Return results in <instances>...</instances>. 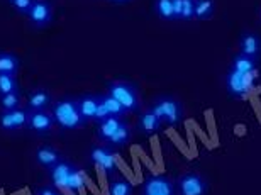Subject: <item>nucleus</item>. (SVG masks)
<instances>
[{
    "mask_svg": "<svg viewBox=\"0 0 261 195\" xmlns=\"http://www.w3.org/2000/svg\"><path fill=\"white\" fill-rule=\"evenodd\" d=\"M51 115L55 119L56 128L61 131H78L87 126V120L78 109L76 97H60L56 99L49 109Z\"/></svg>",
    "mask_w": 261,
    "mask_h": 195,
    "instance_id": "nucleus-1",
    "label": "nucleus"
},
{
    "mask_svg": "<svg viewBox=\"0 0 261 195\" xmlns=\"http://www.w3.org/2000/svg\"><path fill=\"white\" fill-rule=\"evenodd\" d=\"M95 134L97 138L112 148H122L130 141L133 129H130L126 117H107L95 123Z\"/></svg>",
    "mask_w": 261,
    "mask_h": 195,
    "instance_id": "nucleus-2",
    "label": "nucleus"
},
{
    "mask_svg": "<svg viewBox=\"0 0 261 195\" xmlns=\"http://www.w3.org/2000/svg\"><path fill=\"white\" fill-rule=\"evenodd\" d=\"M48 178L51 185H55L60 190L65 188V190L76 192L85 187V177H83V173L78 170L75 163H71L66 158L60 160L51 170H48Z\"/></svg>",
    "mask_w": 261,
    "mask_h": 195,
    "instance_id": "nucleus-3",
    "label": "nucleus"
},
{
    "mask_svg": "<svg viewBox=\"0 0 261 195\" xmlns=\"http://www.w3.org/2000/svg\"><path fill=\"white\" fill-rule=\"evenodd\" d=\"M149 110L166 128H176L184 120V105L173 95H161L149 105Z\"/></svg>",
    "mask_w": 261,
    "mask_h": 195,
    "instance_id": "nucleus-4",
    "label": "nucleus"
},
{
    "mask_svg": "<svg viewBox=\"0 0 261 195\" xmlns=\"http://www.w3.org/2000/svg\"><path fill=\"white\" fill-rule=\"evenodd\" d=\"M107 93H111V95L127 110V114L139 112L141 100H139L138 88H136L134 83H130V82H109L107 83Z\"/></svg>",
    "mask_w": 261,
    "mask_h": 195,
    "instance_id": "nucleus-5",
    "label": "nucleus"
},
{
    "mask_svg": "<svg viewBox=\"0 0 261 195\" xmlns=\"http://www.w3.org/2000/svg\"><path fill=\"white\" fill-rule=\"evenodd\" d=\"M88 160L92 165H95L97 168L106 173L109 177H114L117 172V153L116 148L109 146V144H92L88 150Z\"/></svg>",
    "mask_w": 261,
    "mask_h": 195,
    "instance_id": "nucleus-6",
    "label": "nucleus"
},
{
    "mask_svg": "<svg viewBox=\"0 0 261 195\" xmlns=\"http://www.w3.org/2000/svg\"><path fill=\"white\" fill-rule=\"evenodd\" d=\"M256 85V75H243L229 68L226 73V90L232 99H246Z\"/></svg>",
    "mask_w": 261,
    "mask_h": 195,
    "instance_id": "nucleus-7",
    "label": "nucleus"
},
{
    "mask_svg": "<svg viewBox=\"0 0 261 195\" xmlns=\"http://www.w3.org/2000/svg\"><path fill=\"white\" fill-rule=\"evenodd\" d=\"M53 15H55V9L51 0H33V5H31L29 12L24 17L28 20L31 29L41 31L51 24Z\"/></svg>",
    "mask_w": 261,
    "mask_h": 195,
    "instance_id": "nucleus-8",
    "label": "nucleus"
},
{
    "mask_svg": "<svg viewBox=\"0 0 261 195\" xmlns=\"http://www.w3.org/2000/svg\"><path fill=\"white\" fill-rule=\"evenodd\" d=\"M31 110L25 105H20L12 110H0V129L4 133H17L28 128Z\"/></svg>",
    "mask_w": 261,
    "mask_h": 195,
    "instance_id": "nucleus-9",
    "label": "nucleus"
},
{
    "mask_svg": "<svg viewBox=\"0 0 261 195\" xmlns=\"http://www.w3.org/2000/svg\"><path fill=\"white\" fill-rule=\"evenodd\" d=\"M176 195H207L208 185L202 175L195 172H185L175 182Z\"/></svg>",
    "mask_w": 261,
    "mask_h": 195,
    "instance_id": "nucleus-10",
    "label": "nucleus"
},
{
    "mask_svg": "<svg viewBox=\"0 0 261 195\" xmlns=\"http://www.w3.org/2000/svg\"><path fill=\"white\" fill-rule=\"evenodd\" d=\"M141 195H176L175 182L166 175L149 173V175L144 178Z\"/></svg>",
    "mask_w": 261,
    "mask_h": 195,
    "instance_id": "nucleus-11",
    "label": "nucleus"
},
{
    "mask_svg": "<svg viewBox=\"0 0 261 195\" xmlns=\"http://www.w3.org/2000/svg\"><path fill=\"white\" fill-rule=\"evenodd\" d=\"M97 99H98V112H97L95 123H100V120L107 117H126L127 110L124 109L111 93H107V92L97 93Z\"/></svg>",
    "mask_w": 261,
    "mask_h": 195,
    "instance_id": "nucleus-12",
    "label": "nucleus"
},
{
    "mask_svg": "<svg viewBox=\"0 0 261 195\" xmlns=\"http://www.w3.org/2000/svg\"><path fill=\"white\" fill-rule=\"evenodd\" d=\"M55 128L56 124L49 110H36V112H31L28 128L25 129H29L31 133L39 136V138H44V136L51 134V131Z\"/></svg>",
    "mask_w": 261,
    "mask_h": 195,
    "instance_id": "nucleus-13",
    "label": "nucleus"
},
{
    "mask_svg": "<svg viewBox=\"0 0 261 195\" xmlns=\"http://www.w3.org/2000/svg\"><path fill=\"white\" fill-rule=\"evenodd\" d=\"M60 160H63V155L58 148H55L53 144H39L34 150V161L36 165H39L41 168H44L46 172L51 170Z\"/></svg>",
    "mask_w": 261,
    "mask_h": 195,
    "instance_id": "nucleus-14",
    "label": "nucleus"
},
{
    "mask_svg": "<svg viewBox=\"0 0 261 195\" xmlns=\"http://www.w3.org/2000/svg\"><path fill=\"white\" fill-rule=\"evenodd\" d=\"M53 102H55L53 93H51L48 88L39 87L29 93L24 105L31 110V112H36V110H49Z\"/></svg>",
    "mask_w": 261,
    "mask_h": 195,
    "instance_id": "nucleus-15",
    "label": "nucleus"
},
{
    "mask_svg": "<svg viewBox=\"0 0 261 195\" xmlns=\"http://www.w3.org/2000/svg\"><path fill=\"white\" fill-rule=\"evenodd\" d=\"M163 128H165V126L161 124V120L156 117V115L153 114V110H149V109L139 114L138 124H136L138 133L144 134V136H153L156 133H160Z\"/></svg>",
    "mask_w": 261,
    "mask_h": 195,
    "instance_id": "nucleus-16",
    "label": "nucleus"
},
{
    "mask_svg": "<svg viewBox=\"0 0 261 195\" xmlns=\"http://www.w3.org/2000/svg\"><path fill=\"white\" fill-rule=\"evenodd\" d=\"M239 53L246 55L253 60L261 58V36L256 33H244L239 38Z\"/></svg>",
    "mask_w": 261,
    "mask_h": 195,
    "instance_id": "nucleus-17",
    "label": "nucleus"
},
{
    "mask_svg": "<svg viewBox=\"0 0 261 195\" xmlns=\"http://www.w3.org/2000/svg\"><path fill=\"white\" fill-rule=\"evenodd\" d=\"M76 102H78V109L83 115V119L88 123H95L97 119V112H98V99H97V93H82V95L76 97Z\"/></svg>",
    "mask_w": 261,
    "mask_h": 195,
    "instance_id": "nucleus-18",
    "label": "nucleus"
},
{
    "mask_svg": "<svg viewBox=\"0 0 261 195\" xmlns=\"http://www.w3.org/2000/svg\"><path fill=\"white\" fill-rule=\"evenodd\" d=\"M234 71L238 73H243V75H256V70H258V60H253L243 53H236L232 55V60H231V66Z\"/></svg>",
    "mask_w": 261,
    "mask_h": 195,
    "instance_id": "nucleus-19",
    "label": "nucleus"
},
{
    "mask_svg": "<svg viewBox=\"0 0 261 195\" xmlns=\"http://www.w3.org/2000/svg\"><path fill=\"white\" fill-rule=\"evenodd\" d=\"M20 56L12 51H0V77L4 75H19L20 71Z\"/></svg>",
    "mask_w": 261,
    "mask_h": 195,
    "instance_id": "nucleus-20",
    "label": "nucleus"
},
{
    "mask_svg": "<svg viewBox=\"0 0 261 195\" xmlns=\"http://www.w3.org/2000/svg\"><path fill=\"white\" fill-rule=\"evenodd\" d=\"M107 195H133V183L122 177H111Z\"/></svg>",
    "mask_w": 261,
    "mask_h": 195,
    "instance_id": "nucleus-21",
    "label": "nucleus"
},
{
    "mask_svg": "<svg viewBox=\"0 0 261 195\" xmlns=\"http://www.w3.org/2000/svg\"><path fill=\"white\" fill-rule=\"evenodd\" d=\"M216 12V0H195V19L208 20Z\"/></svg>",
    "mask_w": 261,
    "mask_h": 195,
    "instance_id": "nucleus-22",
    "label": "nucleus"
},
{
    "mask_svg": "<svg viewBox=\"0 0 261 195\" xmlns=\"http://www.w3.org/2000/svg\"><path fill=\"white\" fill-rule=\"evenodd\" d=\"M154 12L161 20H170L173 22L175 19V12H173V0H154L153 4Z\"/></svg>",
    "mask_w": 261,
    "mask_h": 195,
    "instance_id": "nucleus-23",
    "label": "nucleus"
},
{
    "mask_svg": "<svg viewBox=\"0 0 261 195\" xmlns=\"http://www.w3.org/2000/svg\"><path fill=\"white\" fill-rule=\"evenodd\" d=\"M22 92H12V93H5V95H0V110H12L20 107L22 104Z\"/></svg>",
    "mask_w": 261,
    "mask_h": 195,
    "instance_id": "nucleus-24",
    "label": "nucleus"
},
{
    "mask_svg": "<svg viewBox=\"0 0 261 195\" xmlns=\"http://www.w3.org/2000/svg\"><path fill=\"white\" fill-rule=\"evenodd\" d=\"M20 90V82L17 75H4L0 77V95L5 93H12Z\"/></svg>",
    "mask_w": 261,
    "mask_h": 195,
    "instance_id": "nucleus-25",
    "label": "nucleus"
},
{
    "mask_svg": "<svg viewBox=\"0 0 261 195\" xmlns=\"http://www.w3.org/2000/svg\"><path fill=\"white\" fill-rule=\"evenodd\" d=\"M195 19V0H181V17L180 20L190 22Z\"/></svg>",
    "mask_w": 261,
    "mask_h": 195,
    "instance_id": "nucleus-26",
    "label": "nucleus"
},
{
    "mask_svg": "<svg viewBox=\"0 0 261 195\" xmlns=\"http://www.w3.org/2000/svg\"><path fill=\"white\" fill-rule=\"evenodd\" d=\"M7 4L10 5V9L15 10L20 15H25L29 12L31 5H33V0H7Z\"/></svg>",
    "mask_w": 261,
    "mask_h": 195,
    "instance_id": "nucleus-27",
    "label": "nucleus"
},
{
    "mask_svg": "<svg viewBox=\"0 0 261 195\" xmlns=\"http://www.w3.org/2000/svg\"><path fill=\"white\" fill-rule=\"evenodd\" d=\"M34 195H61V193H60V188H56L55 185L48 183V185L36 187L34 188Z\"/></svg>",
    "mask_w": 261,
    "mask_h": 195,
    "instance_id": "nucleus-28",
    "label": "nucleus"
},
{
    "mask_svg": "<svg viewBox=\"0 0 261 195\" xmlns=\"http://www.w3.org/2000/svg\"><path fill=\"white\" fill-rule=\"evenodd\" d=\"M173 12H175V19L180 20V17H181V0H173Z\"/></svg>",
    "mask_w": 261,
    "mask_h": 195,
    "instance_id": "nucleus-29",
    "label": "nucleus"
},
{
    "mask_svg": "<svg viewBox=\"0 0 261 195\" xmlns=\"http://www.w3.org/2000/svg\"><path fill=\"white\" fill-rule=\"evenodd\" d=\"M109 2H112L114 5H126L130 2V0H109Z\"/></svg>",
    "mask_w": 261,
    "mask_h": 195,
    "instance_id": "nucleus-30",
    "label": "nucleus"
},
{
    "mask_svg": "<svg viewBox=\"0 0 261 195\" xmlns=\"http://www.w3.org/2000/svg\"><path fill=\"white\" fill-rule=\"evenodd\" d=\"M259 19H261V17H259Z\"/></svg>",
    "mask_w": 261,
    "mask_h": 195,
    "instance_id": "nucleus-31",
    "label": "nucleus"
}]
</instances>
